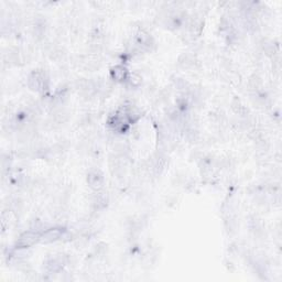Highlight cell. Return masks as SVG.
<instances>
[{
    "label": "cell",
    "instance_id": "obj_1",
    "mask_svg": "<svg viewBox=\"0 0 282 282\" xmlns=\"http://www.w3.org/2000/svg\"><path fill=\"white\" fill-rule=\"evenodd\" d=\"M28 86L35 93H44L49 88V78L46 72L35 70L28 77Z\"/></svg>",
    "mask_w": 282,
    "mask_h": 282
},
{
    "label": "cell",
    "instance_id": "obj_2",
    "mask_svg": "<svg viewBox=\"0 0 282 282\" xmlns=\"http://www.w3.org/2000/svg\"><path fill=\"white\" fill-rule=\"evenodd\" d=\"M43 231L44 229H40V228H31L29 229V231L22 233L16 243V247L19 249H24V248H29L33 246L34 244L39 243L41 233Z\"/></svg>",
    "mask_w": 282,
    "mask_h": 282
},
{
    "label": "cell",
    "instance_id": "obj_3",
    "mask_svg": "<svg viewBox=\"0 0 282 282\" xmlns=\"http://www.w3.org/2000/svg\"><path fill=\"white\" fill-rule=\"evenodd\" d=\"M86 182L93 191L99 192L105 185V176H104V173L99 169H92L87 173Z\"/></svg>",
    "mask_w": 282,
    "mask_h": 282
},
{
    "label": "cell",
    "instance_id": "obj_4",
    "mask_svg": "<svg viewBox=\"0 0 282 282\" xmlns=\"http://www.w3.org/2000/svg\"><path fill=\"white\" fill-rule=\"evenodd\" d=\"M65 234V229L62 227H50L46 228L41 233L40 240L41 244H51L60 240Z\"/></svg>",
    "mask_w": 282,
    "mask_h": 282
},
{
    "label": "cell",
    "instance_id": "obj_5",
    "mask_svg": "<svg viewBox=\"0 0 282 282\" xmlns=\"http://www.w3.org/2000/svg\"><path fill=\"white\" fill-rule=\"evenodd\" d=\"M110 78L113 79L116 83H125V82H128L130 78V72L127 69V66L124 64H117L109 71Z\"/></svg>",
    "mask_w": 282,
    "mask_h": 282
},
{
    "label": "cell",
    "instance_id": "obj_6",
    "mask_svg": "<svg viewBox=\"0 0 282 282\" xmlns=\"http://www.w3.org/2000/svg\"><path fill=\"white\" fill-rule=\"evenodd\" d=\"M64 260L61 257H54V258H50L48 259V261L46 263V269L50 273H56L60 271L63 266H64Z\"/></svg>",
    "mask_w": 282,
    "mask_h": 282
}]
</instances>
